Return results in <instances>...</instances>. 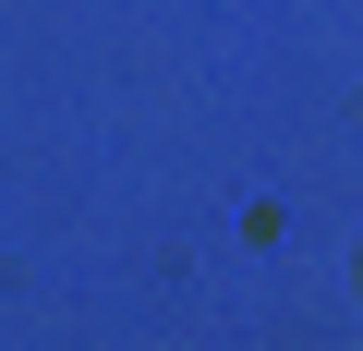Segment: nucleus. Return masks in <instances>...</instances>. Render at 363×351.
<instances>
[]
</instances>
